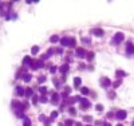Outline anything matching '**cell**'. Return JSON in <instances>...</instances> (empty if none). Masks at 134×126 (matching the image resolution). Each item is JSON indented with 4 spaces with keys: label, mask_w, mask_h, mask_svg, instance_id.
<instances>
[{
    "label": "cell",
    "mask_w": 134,
    "mask_h": 126,
    "mask_svg": "<svg viewBox=\"0 0 134 126\" xmlns=\"http://www.w3.org/2000/svg\"><path fill=\"white\" fill-rule=\"evenodd\" d=\"M87 126H91V125H87Z\"/></svg>",
    "instance_id": "f6af8a7d"
},
{
    "label": "cell",
    "mask_w": 134,
    "mask_h": 126,
    "mask_svg": "<svg viewBox=\"0 0 134 126\" xmlns=\"http://www.w3.org/2000/svg\"><path fill=\"white\" fill-rule=\"evenodd\" d=\"M82 42H83L85 44H90V39H87V38H83V39H82Z\"/></svg>",
    "instance_id": "1f68e13d"
},
{
    "label": "cell",
    "mask_w": 134,
    "mask_h": 126,
    "mask_svg": "<svg viewBox=\"0 0 134 126\" xmlns=\"http://www.w3.org/2000/svg\"><path fill=\"white\" fill-rule=\"evenodd\" d=\"M101 83L103 87H109V86L111 85V81H110L109 78H106V76H103V78H101Z\"/></svg>",
    "instance_id": "9c48e42d"
},
{
    "label": "cell",
    "mask_w": 134,
    "mask_h": 126,
    "mask_svg": "<svg viewBox=\"0 0 134 126\" xmlns=\"http://www.w3.org/2000/svg\"><path fill=\"white\" fill-rule=\"evenodd\" d=\"M31 1H34V3H38V1H39V0H31Z\"/></svg>",
    "instance_id": "b9f144b4"
},
{
    "label": "cell",
    "mask_w": 134,
    "mask_h": 126,
    "mask_svg": "<svg viewBox=\"0 0 134 126\" xmlns=\"http://www.w3.org/2000/svg\"><path fill=\"white\" fill-rule=\"evenodd\" d=\"M62 97H63V98H64V99H66V98H68V94L66 93V91H64V93H63V94H62Z\"/></svg>",
    "instance_id": "8d00e7d4"
},
{
    "label": "cell",
    "mask_w": 134,
    "mask_h": 126,
    "mask_svg": "<svg viewBox=\"0 0 134 126\" xmlns=\"http://www.w3.org/2000/svg\"><path fill=\"white\" fill-rule=\"evenodd\" d=\"M95 109H97V111H102V110H103V106H102V105H97Z\"/></svg>",
    "instance_id": "83f0119b"
},
{
    "label": "cell",
    "mask_w": 134,
    "mask_h": 126,
    "mask_svg": "<svg viewBox=\"0 0 134 126\" xmlns=\"http://www.w3.org/2000/svg\"><path fill=\"white\" fill-rule=\"evenodd\" d=\"M81 109L82 110H86V109H90V106H91V103H90V101L89 99H86V98H81Z\"/></svg>",
    "instance_id": "277c9868"
},
{
    "label": "cell",
    "mask_w": 134,
    "mask_h": 126,
    "mask_svg": "<svg viewBox=\"0 0 134 126\" xmlns=\"http://www.w3.org/2000/svg\"><path fill=\"white\" fill-rule=\"evenodd\" d=\"M133 126H134V124H133Z\"/></svg>",
    "instance_id": "bcb514c9"
},
{
    "label": "cell",
    "mask_w": 134,
    "mask_h": 126,
    "mask_svg": "<svg viewBox=\"0 0 134 126\" xmlns=\"http://www.w3.org/2000/svg\"><path fill=\"white\" fill-rule=\"evenodd\" d=\"M27 105H28L27 102H24V103H20V102H18V101H13V102H12V109L16 111V114H18V117H19L20 114H23V111H24L25 109L28 107Z\"/></svg>",
    "instance_id": "6da1fadb"
},
{
    "label": "cell",
    "mask_w": 134,
    "mask_h": 126,
    "mask_svg": "<svg viewBox=\"0 0 134 126\" xmlns=\"http://www.w3.org/2000/svg\"><path fill=\"white\" fill-rule=\"evenodd\" d=\"M39 91H40V93H47V87H44V86H42V87L40 88H39Z\"/></svg>",
    "instance_id": "4316f807"
},
{
    "label": "cell",
    "mask_w": 134,
    "mask_h": 126,
    "mask_svg": "<svg viewBox=\"0 0 134 126\" xmlns=\"http://www.w3.org/2000/svg\"><path fill=\"white\" fill-rule=\"evenodd\" d=\"M81 83H82V79L81 78H78V76H76V78H74V87H81Z\"/></svg>",
    "instance_id": "7c38bea8"
},
{
    "label": "cell",
    "mask_w": 134,
    "mask_h": 126,
    "mask_svg": "<svg viewBox=\"0 0 134 126\" xmlns=\"http://www.w3.org/2000/svg\"><path fill=\"white\" fill-rule=\"evenodd\" d=\"M23 64L31 67V64H32V59H31L30 56H24V59H23Z\"/></svg>",
    "instance_id": "30bf717a"
},
{
    "label": "cell",
    "mask_w": 134,
    "mask_h": 126,
    "mask_svg": "<svg viewBox=\"0 0 134 126\" xmlns=\"http://www.w3.org/2000/svg\"><path fill=\"white\" fill-rule=\"evenodd\" d=\"M24 94H25V90L23 87H20V86H18V87H16V95L22 97V95H24Z\"/></svg>",
    "instance_id": "8fae6325"
},
{
    "label": "cell",
    "mask_w": 134,
    "mask_h": 126,
    "mask_svg": "<svg viewBox=\"0 0 134 126\" xmlns=\"http://www.w3.org/2000/svg\"><path fill=\"white\" fill-rule=\"evenodd\" d=\"M68 113L73 114V115H75V114H76V110H75L74 107H70V109H68Z\"/></svg>",
    "instance_id": "484cf974"
},
{
    "label": "cell",
    "mask_w": 134,
    "mask_h": 126,
    "mask_svg": "<svg viewBox=\"0 0 134 126\" xmlns=\"http://www.w3.org/2000/svg\"><path fill=\"white\" fill-rule=\"evenodd\" d=\"M25 1H27V3H28V4H30V3H32V1H31V0H25Z\"/></svg>",
    "instance_id": "7bdbcfd3"
},
{
    "label": "cell",
    "mask_w": 134,
    "mask_h": 126,
    "mask_svg": "<svg viewBox=\"0 0 134 126\" xmlns=\"http://www.w3.org/2000/svg\"><path fill=\"white\" fill-rule=\"evenodd\" d=\"M109 98H110V99H114V98H115V93H114V91L109 93Z\"/></svg>",
    "instance_id": "4dcf8cb0"
},
{
    "label": "cell",
    "mask_w": 134,
    "mask_h": 126,
    "mask_svg": "<svg viewBox=\"0 0 134 126\" xmlns=\"http://www.w3.org/2000/svg\"><path fill=\"white\" fill-rule=\"evenodd\" d=\"M39 101H40L42 103H46V102H47L48 99H47V97H46V95H42L40 98H39Z\"/></svg>",
    "instance_id": "cb8c5ba5"
},
{
    "label": "cell",
    "mask_w": 134,
    "mask_h": 126,
    "mask_svg": "<svg viewBox=\"0 0 134 126\" xmlns=\"http://www.w3.org/2000/svg\"><path fill=\"white\" fill-rule=\"evenodd\" d=\"M64 91H66L67 94H70V93H71V87H68V86H66V87H64Z\"/></svg>",
    "instance_id": "e575fe53"
},
{
    "label": "cell",
    "mask_w": 134,
    "mask_h": 126,
    "mask_svg": "<svg viewBox=\"0 0 134 126\" xmlns=\"http://www.w3.org/2000/svg\"><path fill=\"white\" fill-rule=\"evenodd\" d=\"M113 117H114V114H113V113H107V118H110V119H111Z\"/></svg>",
    "instance_id": "74e56055"
},
{
    "label": "cell",
    "mask_w": 134,
    "mask_h": 126,
    "mask_svg": "<svg viewBox=\"0 0 134 126\" xmlns=\"http://www.w3.org/2000/svg\"><path fill=\"white\" fill-rule=\"evenodd\" d=\"M46 81V76H40V78H39V82H44Z\"/></svg>",
    "instance_id": "f35d334b"
},
{
    "label": "cell",
    "mask_w": 134,
    "mask_h": 126,
    "mask_svg": "<svg viewBox=\"0 0 134 126\" xmlns=\"http://www.w3.org/2000/svg\"><path fill=\"white\" fill-rule=\"evenodd\" d=\"M56 70H58V68H56L55 66H52V67L50 68V71H51V73H52V74H55V73H56Z\"/></svg>",
    "instance_id": "d6a6232c"
},
{
    "label": "cell",
    "mask_w": 134,
    "mask_h": 126,
    "mask_svg": "<svg viewBox=\"0 0 134 126\" xmlns=\"http://www.w3.org/2000/svg\"><path fill=\"white\" fill-rule=\"evenodd\" d=\"M32 94H34L32 88H25V94H24L25 97H32Z\"/></svg>",
    "instance_id": "7402d4cb"
},
{
    "label": "cell",
    "mask_w": 134,
    "mask_h": 126,
    "mask_svg": "<svg viewBox=\"0 0 134 126\" xmlns=\"http://www.w3.org/2000/svg\"><path fill=\"white\" fill-rule=\"evenodd\" d=\"M93 34L95 36H102L103 35V30H101V28H95V30H93Z\"/></svg>",
    "instance_id": "4fadbf2b"
},
{
    "label": "cell",
    "mask_w": 134,
    "mask_h": 126,
    "mask_svg": "<svg viewBox=\"0 0 134 126\" xmlns=\"http://www.w3.org/2000/svg\"><path fill=\"white\" fill-rule=\"evenodd\" d=\"M85 121H86V122H91V121H93V118H91V117L90 115H86V117H85Z\"/></svg>",
    "instance_id": "f546056e"
},
{
    "label": "cell",
    "mask_w": 134,
    "mask_h": 126,
    "mask_svg": "<svg viewBox=\"0 0 134 126\" xmlns=\"http://www.w3.org/2000/svg\"><path fill=\"white\" fill-rule=\"evenodd\" d=\"M42 67H44L43 61H32L31 68H34V70H38V68H42Z\"/></svg>",
    "instance_id": "5b68a950"
},
{
    "label": "cell",
    "mask_w": 134,
    "mask_h": 126,
    "mask_svg": "<svg viewBox=\"0 0 134 126\" xmlns=\"http://www.w3.org/2000/svg\"><path fill=\"white\" fill-rule=\"evenodd\" d=\"M121 83H122V81H119V79H118V81H115V82L113 83V86L117 88V87H119V86H121Z\"/></svg>",
    "instance_id": "d4e9b609"
},
{
    "label": "cell",
    "mask_w": 134,
    "mask_h": 126,
    "mask_svg": "<svg viewBox=\"0 0 134 126\" xmlns=\"http://www.w3.org/2000/svg\"><path fill=\"white\" fill-rule=\"evenodd\" d=\"M81 93L83 94V95H89L90 94V90L87 87H81Z\"/></svg>",
    "instance_id": "ac0fdd59"
},
{
    "label": "cell",
    "mask_w": 134,
    "mask_h": 126,
    "mask_svg": "<svg viewBox=\"0 0 134 126\" xmlns=\"http://www.w3.org/2000/svg\"><path fill=\"white\" fill-rule=\"evenodd\" d=\"M23 126H31V121L28 117H24L23 118Z\"/></svg>",
    "instance_id": "2e32d148"
},
{
    "label": "cell",
    "mask_w": 134,
    "mask_h": 126,
    "mask_svg": "<svg viewBox=\"0 0 134 126\" xmlns=\"http://www.w3.org/2000/svg\"><path fill=\"white\" fill-rule=\"evenodd\" d=\"M38 52H39V46H34V47L31 48V54L35 55V54H38Z\"/></svg>",
    "instance_id": "ffe728a7"
},
{
    "label": "cell",
    "mask_w": 134,
    "mask_h": 126,
    "mask_svg": "<svg viewBox=\"0 0 134 126\" xmlns=\"http://www.w3.org/2000/svg\"><path fill=\"white\" fill-rule=\"evenodd\" d=\"M126 52L129 54V55H133V54H134V44L132 42H129L126 44Z\"/></svg>",
    "instance_id": "52a82bcc"
},
{
    "label": "cell",
    "mask_w": 134,
    "mask_h": 126,
    "mask_svg": "<svg viewBox=\"0 0 134 126\" xmlns=\"http://www.w3.org/2000/svg\"><path fill=\"white\" fill-rule=\"evenodd\" d=\"M59 71H61V73L63 74V75H66L67 71H68V64H63L61 68H59Z\"/></svg>",
    "instance_id": "9a60e30c"
},
{
    "label": "cell",
    "mask_w": 134,
    "mask_h": 126,
    "mask_svg": "<svg viewBox=\"0 0 134 126\" xmlns=\"http://www.w3.org/2000/svg\"><path fill=\"white\" fill-rule=\"evenodd\" d=\"M22 78H23V81H25V82H30L32 76H31V74H24V75H23Z\"/></svg>",
    "instance_id": "d6986e66"
},
{
    "label": "cell",
    "mask_w": 134,
    "mask_h": 126,
    "mask_svg": "<svg viewBox=\"0 0 134 126\" xmlns=\"http://www.w3.org/2000/svg\"><path fill=\"white\" fill-rule=\"evenodd\" d=\"M115 117H117L118 119H121V121H122V119H125V118L127 117V113H126L125 110H119L118 113L115 114Z\"/></svg>",
    "instance_id": "ba28073f"
},
{
    "label": "cell",
    "mask_w": 134,
    "mask_h": 126,
    "mask_svg": "<svg viewBox=\"0 0 134 126\" xmlns=\"http://www.w3.org/2000/svg\"><path fill=\"white\" fill-rule=\"evenodd\" d=\"M125 39V35L122 32H117L113 38V44H121L122 40Z\"/></svg>",
    "instance_id": "3957f363"
},
{
    "label": "cell",
    "mask_w": 134,
    "mask_h": 126,
    "mask_svg": "<svg viewBox=\"0 0 134 126\" xmlns=\"http://www.w3.org/2000/svg\"><path fill=\"white\" fill-rule=\"evenodd\" d=\"M58 115H59L58 111H52V113H51V117H50V121H54V119H55Z\"/></svg>",
    "instance_id": "603a6c76"
},
{
    "label": "cell",
    "mask_w": 134,
    "mask_h": 126,
    "mask_svg": "<svg viewBox=\"0 0 134 126\" xmlns=\"http://www.w3.org/2000/svg\"><path fill=\"white\" fill-rule=\"evenodd\" d=\"M103 126H111V125H110L109 122H105V124H103Z\"/></svg>",
    "instance_id": "60d3db41"
},
{
    "label": "cell",
    "mask_w": 134,
    "mask_h": 126,
    "mask_svg": "<svg viewBox=\"0 0 134 126\" xmlns=\"http://www.w3.org/2000/svg\"><path fill=\"white\" fill-rule=\"evenodd\" d=\"M38 101H39V98H38L36 95H34V97H32V103L36 105V102H38Z\"/></svg>",
    "instance_id": "f1b7e54d"
},
{
    "label": "cell",
    "mask_w": 134,
    "mask_h": 126,
    "mask_svg": "<svg viewBox=\"0 0 134 126\" xmlns=\"http://www.w3.org/2000/svg\"><path fill=\"white\" fill-rule=\"evenodd\" d=\"M64 124H66V126H71V125H73V121H71V119H67Z\"/></svg>",
    "instance_id": "d590c367"
},
{
    "label": "cell",
    "mask_w": 134,
    "mask_h": 126,
    "mask_svg": "<svg viewBox=\"0 0 134 126\" xmlns=\"http://www.w3.org/2000/svg\"><path fill=\"white\" fill-rule=\"evenodd\" d=\"M58 102H59V95H58V94H54L52 98H51V103H52V105H58Z\"/></svg>",
    "instance_id": "5bb4252c"
},
{
    "label": "cell",
    "mask_w": 134,
    "mask_h": 126,
    "mask_svg": "<svg viewBox=\"0 0 134 126\" xmlns=\"http://www.w3.org/2000/svg\"><path fill=\"white\" fill-rule=\"evenodd\" d=\"M115 75L119 78V76H126L127 74L125 73V71H122V70H117V71H115Z\"/></svg>",
    "instance_id": "e0dca14e"
},
{
    "label": "cell",
    "mask_w": 134,
    "mask_h": 126,
    "mask_svg": "<svg viewBox=\"0 0 134 126\" xmlns=\"http://www.w3.org/2000/svg\"><path fill=\"white\" fill-rule=\"evenodd\" d=\"M61 43H62V46H64V47H75V44H76V42H75V39L74 38H63V39H61Z\"/></svg>",
    "instance_id": "7a4b0ae2"
},
{
    "label": "cell",
    "mask_w": 134,
    "mask_h": 126,
    "mask_svg": "<svg viewBox=\"0 0 134 126\" xmlns=\"http://www.w3.org/2000/svg\"><path fill=\"white\" fill-rule=\"evenodd\" d=\"M117 126H123V125H121V124H118V125H117Z\"/></svg>",
    "instance_id": "ee69618b"
},
{
    "label": "cell",
    "mask_w": 134,
    "mask_h": 126,
    "mask_svg": "<svg viewBox=\"0 0 134 126\" xmlns=\"http://www.w3.org/2000/svg\"><path fill=\"white\" fill-rule=\"evenodd\" d=\"M93 56H94V54H93V52H90V54H87V55H86V58L90 61V59H93Z\"/></svg>",
    "instance_id": "836d02e7"
},
{
    "label": "cell",
    "mask_w": 134,
    "mask_h": 126,
    "mask_svg": "<svg viewBox=\"0 0 134 126\" xmlns=\"http://www.w3.org/2000/svg\"><path fill=\"white\" fill-rule=\"evenodd\" d=\"M50 42H51V43H56V42H59V36H58V35H52V36L50 38Z\"/></svg>",
    "instance_id": "44dd1931"
},
{
    "label": "cell",
    "mask_w": 134,
    "mask_h": 126,
    "mask_svg": "<svg viewBox=\"0 0 134 126\" xmlns=\"http://www.w3.org/2000/svg\"><path fill=\"white\" fill-rule=\"evenodd\" d=\"M95 125H97V126H99V125H102V122H101V121H97V122H95Z\"/></svg>",
    "instance_id": "ab89813d"
},
{
    "label": "cell",
    "mask_w": 134,
    "mask_h": 126,
    "mask_svg": "<svg viewBox=\"0 0 134 126\" xmlns=\"http://www.w3.org/2000/svg\"><path fill=\"white\" fill-rule=\"evenodd\" d=\"M75 55L78 56V58H85V56H86L87 54H86V50H85V48L78 47V48L75 50Z\"/></svg>",
    "instance_id": "8992f818"
}]
</instances>
